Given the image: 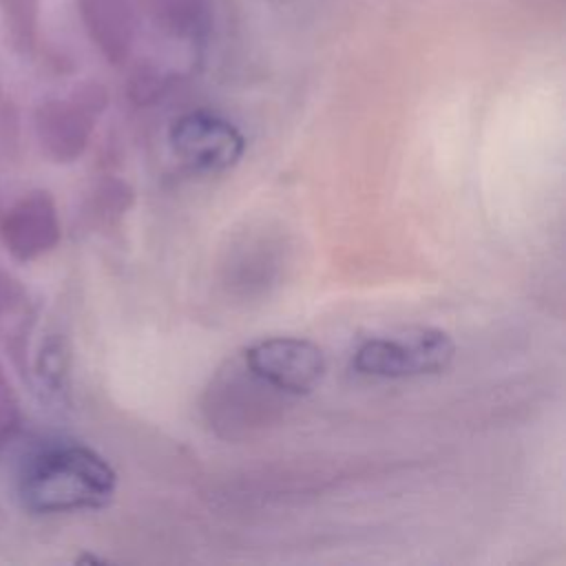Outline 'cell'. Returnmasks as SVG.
Here are the masks:
<instances>
[{"mask_svg": "<svg viewBox=\"0 0 566 566\" xmlns=\"http://www.w3.org/2000/svg\"><path fill=\"white\" fill-rule=\"evenodd\" d=\"M117 486L115 469L86 444H53L35 453L20 478L24 509L40 515L104 509Z\"/></svg>", "mask_w": 566, "mask_h": 566, "instance_id": "cell-1", "label": "cell"}, {"mask_svg": "<svg viewBox=\"0 0 566 566\" xmlns=\"http://www.w3.org/2000/svg\"><path fill=\"white\" fill-rule=\"evenodd\" d=\"M285 400V394L263 382L237 358L208 382L201 409L221 438L243 440L272 424L281 416Z\"/></svg>", "mask_w": 566, "mask_h": 566, "instance_id": "cell-2", "label": "cell"}, {"mask_svg": "<svg viewBox=\"0 0 566 566\" xmlns=\"http://www.w3.org/2000/svg\"><path fill=\"white\" fill-rule=\"evenodd\" d=\"M455 358L453 338L438 327H409L363 340L354 356V371L369 378L402 380L444 371Z\"/></svg>", "mask_w": 566, "mask_h": 566, "instance_id": "cell-3", "label": "cell"}, {"mask_svg": "<svg viewBox=\"0 0 566 566\" xmlns=\"http://www.w3.org/2000/svg\"><path fill=\"white\" fill-rule=\"evenodd\" d=\"M104 106L106 91L99 84H82L69 97L40 104L33 124L44 155L57 164L75 161L86 150Z\"/></svg>", "mask_w": 566, "mask_h": 566, "instance_id": "cell-4", "label": "cell"}, {"mask_svg": "<svg viewBox=\"0 0 566 566\" xmlns=\"http://www.w3.org/2000/svg\"><path fill=\"white\" fill-rule=\"evenodd\" d=\"M239 358L254 376L287 398L314 391L327 369L323 349L314 340L296 336L254 340Z\"/></svg>", "mask_w": 566, "mask_h": 566, "instance_id": "cell-5", "label": "cell"}, {"mask_svg": "<svg viewBox=\"0 0 566 566\" xmlns=\"http://www.w3.org/2000/svg\"><path fill=\"white\" fill-rule=\"evenodd\" d=\"M175 155L192 170L221 172L245 153L243 133L226 117L210 111H190L170 126Z\"/></svg>", "mask_w": 566, "mask_h": 566, "instance_id": "cell-6", "label": "cell"}, {"mask_svg": "<svg viewBox=\"0 0 566 566\" xmlns=\"http://www.w3.org/2000/svg\"><path fill=\"white\" fill-rule=\"evenodd\" d=\"M62 237L55 201L44 190L20 197L0 217V239L15 261H33L51 252Z\"/></svg>", "mask_w": 566, "mask_h": 566, "instance_id": "cell-7", "label": "cell"}, {"mask_svg": "<svg viewBox=\"0 0 566 566\" xmlns=\"http://www.w3.org/2000/svg\"><path fill=\"white\" fill-rule=\"evenodd\" d=\"M82 24L111 64H122L135 44L137 2L135 0H77Z\"/></svg>", "mask_w": 566, "mask_h": 566, "instance_id": "cell-8", "label": "cell"}, {"mask_svg": "<svg viewBox=\"0 0 566 566\" xmlns=\"http://www.w3.org/2000/svg\"><path fill=\"white\" fill-rule=\"evenodd\" d=\"M157 29L175 38H195L203 27V0H142Z\"/></svg>", "mask_w": 566, "mask_h": 566, "instance_id": "cell-9", "label": "cell"}, {"mask_svg": "<svg viewBox=\"0 0 566 566\" xmlns=\"http://www.w3.org/2000/svg\"><path fill=\"white\" fill-rule=\"evenodd\" d=\"M40 0H0V18L11 44L27 53L35 46Z\"/></svg>", "mask_w": 566, "mask_h": 566, "instance_id": "cell-10", "label": "cell"}, {"mask_svg": "<svg viewBox=\"0 0 566 566\" xmlns=\"http://www.w3.org/2000/svg\"><path fill=\"white\" fill-rule=\"evenodd\" d=\"M133 203V190L126 181L106 177L102 179L91 197V217L99 223L117 221Z\"/></svg>", "mask_w": 566, "mask_h": 566, "instance_id": "cell-11", "label": "cell"}, {"mask_svg": "<svg viewBox=\"0 0 566 566\" xmlns=\"http://www.w3.org/2000/svg\"><path fill=\"white\" fill-rule=\"evenodd\" d=\"M20 427V402L0 365V447L13 438Z\"/></svg>", "mask_w": 566, "mask_h": 566, "instance_id": "cell-12", "label": "cell"}, {"mask_svg": "<svg viewBox=\"0 0 566 566\" xmlns=\"http://www.w3.org/2000/svg\"><path fill=\"white\" fill-rule=\"evenodd\" d=\"M22 301H24L22 283L13 274L0 270V321L7 314H11Z\"/></svg>", "mask_w": 566, "mask_h": 566, "instance_id": "cell-13", "label": "cell"}]
</instances>
